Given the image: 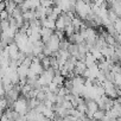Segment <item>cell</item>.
<instances>
[{
  "label": "cell",
  "instance_id": "6da1fadb",
  "mask_svg": "<svg viewBox=\"0 0 121 121\" xmlns=\"http://www.w3.org/2000/svg\"><path fill=\"white\" fill-rule=\"evenodd\" d=\"M104 116H106V112H104V110H101V109H99V110H97V112L94 114V116H93V120H96V121H102Z\"/></svg>",
  "mask_w": 121,
  "mask_h": 121
},
{
  "label": "cell",
  "instance_id": "7a4b0ae2",
  "mask_svg": "<svg viewBox=\"0 0 121 121\" xmlns=\"http://www.w3.org/2000/svg\"><path fill=\"white\" fill-rule=\"evenodd\" d=\"M113 83H114L115 86H117L119 89L121 88V73L114 75V81H113Z\"/></svg>",
  "mask_w": 121,
  "mask_h": 121
}]
</instances>
